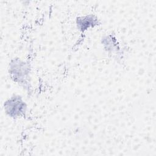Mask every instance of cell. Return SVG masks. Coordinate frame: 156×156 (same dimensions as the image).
<instances>
[{
  "mask_svg": "<svg viewBox=\"0 0 156 156\" xmlns=\"http://www.w3.org/2000/svg\"><path fill=\"white\" fill-rule=\"evenodd\" d=\"M98 18L93 14H88L77 16L76 19V25L77 30L85 32L90 29L100 25Z\"/></svg>",
  "mask_w": 156,
  "mask_h": 156,
  "instance_id": "cell-3",
  "label": "cell"
},
{
  "mask_svg": "<svg viewBox=\"0 0 156 156\" xmlns=\"http://www.w3.org/2000/svg\"><path fill=\"white\" fill-rule=\"evenodd\" d=\"M5 114L9 118L17 119L25 116L27 111V104L20 94H13L3 104Z\"/></svg>",
  "mask_w": 156,
  "mask_h": 156,
  "instance_id": "cell-2",
  "label": "cell"
},
{
  "mask_svg": "<svg viewBox=\"0 0 156 156\" xmlns=\"http://www.w3.org/2000/svg\"><path fill=\"white\" fill-rule=\"evenodd\" d=\"M8 69L13 82L24 89L30 88L31 66L28 62L20 58H13L9 62Z\"/></svg>",
  "mask_w": 156,
  "mask_h": 156,
  "instance_id": "cell-1",
  "label": "cell"
}]
</instances>
